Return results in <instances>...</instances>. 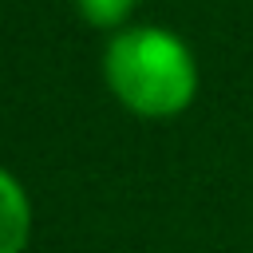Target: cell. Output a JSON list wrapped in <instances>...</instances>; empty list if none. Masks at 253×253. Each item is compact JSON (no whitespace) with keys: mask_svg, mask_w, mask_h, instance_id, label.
<instances>
[{"mask_svg":"<svg viewBox=\"0 0 253 253\" xmlns=\"http://www.w3.org/2000/svg\"><path fill=\"white\" fill-rule=\"evenodd\" d=\"M111 95L138 119H178L198 95V63L166 28H126L103 55Z\"/></svg>","mask_w":253,"mask_h":253,"instance_id":"6da1fadb","label":"cell"},{"mask_svg":"<svg viewBox=\"0 0 253 253\" xmlns=\"http://www.w3.org/2000/svg\"><path fill=\"white\" fill-rule=\"evenodd\" d=\"M32 237V202L24 186L0 166V253H24Z\"/></svg>","mask_w":253,"mask_h":253,"instance_id":"7a4b0ae2","label":"cell"},{"mask_svg":"<svg viewBox=\"0 0 253 253\" xmlns=\"http://www.w3.org/2000/svg\"><path fill=\"white\" fill-rule=\"evenodd\" d=\"M75 8H79V16H83V24L115 32V28H123V24L134 16L138 0H75Z\"/></svg>","mask_w":253,"mask_h":253,"instance_id":"3957f363","label":"cell"}]
</instances>
